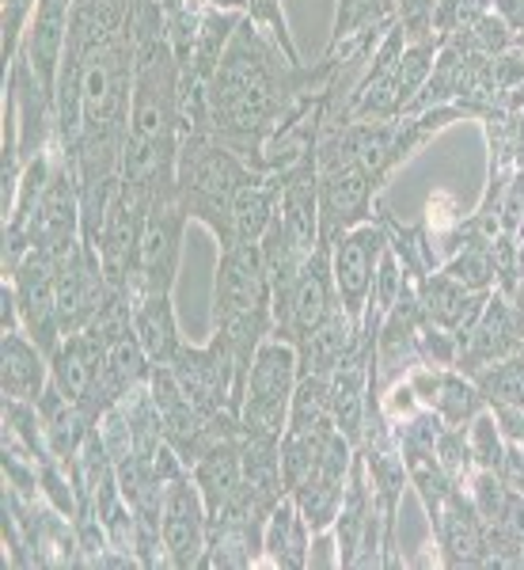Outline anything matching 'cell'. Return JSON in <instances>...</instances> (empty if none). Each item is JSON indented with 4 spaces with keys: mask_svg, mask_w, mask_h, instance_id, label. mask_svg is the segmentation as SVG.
Returning a JSON list of instances; mask_svg holds the SVG:
<instances>
[{
    "mask_svg": "<svg viewBox=\"0 0 524 570\" xmlns=\"http://www.w3.org/2000/svg\"><path fill=\"white\" fill-rule=\"evenodd\" d=\"M300 91H312V72L300 77V66H293L274 39L244 16L209 80V130H217L236 153L251 141L263 153L274 126L300 104Z\"/></svg>",
    "mask_w": 524,
    "mask_h": 570,
    "instance_id": "6da1fadb",
    "label": "cell"
},
{
    "mask_svg": "<svg viewBox=\"0 0 524 570\" xmlns=\"http://www.w3.org/2000/svg\"><path fill=\"white\" fill-rule=\"evenodd\" d=\"M251 164L233 145L214 134H182L179 160H175V190L179 206L190 220H201L217 236L220 252L236 244L233 228V198L240 183L251 176Z\"/></svg>",
    "mask_w": 524,
    "mask_h": 570,
    "instance_id": "7a4b0ae2",
    "label": "cell"
},
{
    "mask_svg": "<svg viewBox=\"0 0 524 570\" xmlns=\"http://www.w3.org/2000/svg\"><path fill=\"white\" fill-rule=\"evenodd\" d=\"M300 381V354L285 338H263L259 351L251 357V373H247V389L240 403V434L244 438H266L281 441L289 426L293 392Z\"/></svg>",
    "mask_w": 524,
    "mask_h": 570,
    "instance_id": "3957f363",
    "label": "cell"
},
{
    "mask_svg": "<svg viewBox=\"0 0 524 570\" xmlns=\"http://www.w3.org/2000/svg\"><path fill=\"white\" fill-rule=\"evenodd\" d=\"M319 168V244H335L354 225L369 220L373 198L380 190V176L365 164L338 156V160H316Z\"/></svg>",
    "mask_w": 524,
    "mask_h": 570,
    "instance_id": "277c9868",
    "label": "cell"
},
{
    "mask_svg": "<svg viewBox=\"0 0 524 570\" xmlns=\"http://www.w3.org/2000/svg\"><path fill=\"white\" fill-rule=\"evenodd\" d=\"M160 548L179 570L201 567L209 551V510L190 472H179L164 483L160 499Z\"/></svg>",
    "mask_w": 524,
    "mask_h": 570,
    "instance_id": "5b68a950",
    "label": "cell"
},
{
    "mask_svg": "<svg viewBox=\"0 0 524 570\" xmlns=\"http://www.w3.org/2000/svg\"><path fill=\"white\" fill-rule=\"evenodd\" d=\"M384 252H388V233L376 220H362L330 244V274H335L338 305L357 327H362L365 308H369L376 266H380Z\"/></svg>",
    "mask_w": 524,
    "mask_h": 570,
    "instance_id": "8992f818",
    "label": "cell"
},
{
    "mask_svg": "<svg viewBox=\"0 0 524 570\" xmlns=\"http://www.w3.org/2000/svg\"><path fill=\"white\" fill-rule=\"evenodd\" d=\"M190 217L179 206V190L160 187L149 202V217H145V244H141V297L145 293H171L179 278L182 259V233H187Z\"/></svg>",
    "mask_w": 524,
    "mask_h": 570,
    "instance_id": "52a82bcc",
    "label": "cell"
},
{
    "mask_svg": "<svg viewBox=\"0 0 524 570\" xmlns=\"http://www.w3.org/2000/svg\"><path fill=\"white\" fill-rule=\"evenodd\" d=\"M4 278L16 289V305H20V327L46 354L61 346V316H58V278H53V255L42 247H31Z\"/></svg>",
    "mask_w": 524,
    "mask_h": 570,
    "instance_id": "ba28073f",
    "label": "cell"
},
{
    "mask_svg": "<svg viewBox=\"0 0 524 570\" xmlns=\"http://www.w3.org/2000/svg\"><path fill=\"white\" fill-rule=\"evenodd\" d=\"M103 373H107V346L88 327L77 331V335H66L58 351L50 354V381L69 400H77L96 422L110 411Z\"/></svg>",
    "mask_w": 524,
    "mask_h": 570,
    "instance_id": "9c48e42d",
    "label": "cell"
},
{
    "mask_svg": "<svg viewBox=\"0 0 524 570\" xmlns=\"http://www.w3.org/2000/svg\"><path fill=\"white\" fill-rule=\"evenodd\" d=\"M0 389L4 400L39 403L50 389V354L27 331H4L0 343Z\"/></svg>",
    "mask_w": 524,
    "mask_h": 570,
    "instance_id": "30bf717a",
    "label": "cell"
},
{
    "mask_svg": "<svg viewBox=\"0 0 524 570\" xmlns=\"http://www.w3.org/2000/svg\"><path fill=\"white\" fill-rule=\"evenodd\" d=\"M190 475H195L201 499H206L209 521H214L244 487V441H240V434L217 438L214 445H209L206 453L190 464Z\"/></svg>",
    "mask_w": 524,
    "mask_h": 570,
    "instance_id": "8fae6325",
    "label": "cell"
},
{
    "mask_svg": "<svg viewBox=\"0 0 524 570\" xmlns=\"http://www.w3.org/2000/svg\"><path fill=\"white\" fill-rule=\"evenodd\" d=\"M39 415H42V430H46V445H50V453L58 456L61 464L77 461V456L85 453L88 438L96 434V430H91L96 419H91L77 400H69L53 381L39 400Z\"/></svg>",
    "mask_w": 524,
    "mask_h": 570,
    "instance_id": "7c38bea8",
    "label": "cell"
},
{
    "mask_svg": "<svg viewBox=\"0 0 524 570\" xmlns=\"http://www.w3.org/2000/svg\"><path fill=\"white\" fill-rule=\"evenodd\" d=\"M316 532L308 529L305 513L297 510L293 494L274 502V510L266 513L263 525V556L266 563L285 567V570H305L308 567V544Z\"/></svg>",
    "mask_w": 524,
    "mask_h": 570,
    "instance_id": "4fadbf2b",
    "label": "cell"
},
{
    "mask_svg": "<svg viewBox=\"0 0 524 570\" xmlns=\"http://www.w3.org/2000/svg\"><path fill=\"white\" fill-rule=\"evenodd\" d=\"M134 331H137V338H141V346L152 365H171L175 354L182 351L171 293H145V297H137Z\"/></svg>",
    "mask_w": 524,
    "mask_h": 570,
    "instance_id": "5bb4252c",
    "label": "cell"
},
{
    "mask_svg": "<svg viewBox=\"0 0 524 570\" xmlns=\"http://www.w3.org/2000/svg\"><path fill=\"white\" fill-rule=\"evenodd\" d=\"M244 16L240 12H220V8H201V23H198V42H195V61H190L187 72H179V80H195V85H206L214 80V72L225 58L233 35L240 31Z\"/></svg>",
    "mask_w": 524,
    "mask_h": 570,
    "instance_id": "9a60e30c",
    "label": "cell"
},
{
    "mask_svg": "<svg viewBox=\"0 0 524 570\" xmlns=\"http://www.w3.org/2000/svg\"><path fill=\"white\" fill-rule=\"evenodd\" d=\"M395 8H399V0H338L327 53H338L346 42H354L357 35H365V31L392 27L395 23Z\"/></svg>",
    "mask_w": 524,
    "mask_h": 570,
    "instance_id": "2e32d148",
    "label": "cell"
},
{
    "mask_svg": "<svg viewBox=\"0 0 524 570\" xmlns=\"http://www.w3.org/2000/svg\"><path fill=\"white\" fill-rule=\"evenodd\" d=\"M429 407L437 411L445 426H464V422H472L475 415H483V395L472 381H464V376L441 373Z\"/></svg>",
    "mask_w": 524,
    "mask_h": 570,
    "instance_id": "e0dca14e",
    "label": "cell"
},
{
    "mask_svg": "<svg viewBox=\"0 0 524 570\" xmlns=\"http://www.w3.org/2000/svg\"><path fill=\"white\" fill-rule=\"evenodd\" d=\"M467 445H472V461L486 468V472H505V434L498 426V419H494V411H483V415L472 419V426H467Z\"/></svg>",
    "mask_w": 524,
    "mask_h": 570,
    "instance_id": "ac0fdd59",
    "label": "cell"
},
{
    "mask_svg": "<svg viewBox=\"0 0 524 570\" xmlns=\"http://www.w3.org/2000/svg\"><path fill=\"white\" fill-rule=\"evenodd\" d=\"M34 12H39V0H4L0 4V58H4V69L20 58Z\"/></svg>",
    "mask_w": 524,
    "mask_h": 570,
    "instance_id": "d6986e66",
    "label": "cell"
},
{
    "mask_svg": "<svg viewBox=\"0 0 524 570\" xmlns=\"http://www.w3.org/2000/svg\"><path fill=\"white\" fill-rule=\"evenodd\" d=\"M437 4L441 0H399L395 23H399V31L407 35V46L437 39L434 35L437 31Z\"/></svg>",
    "mask_w": 524,
    "mask_h": 570,
    "instance_id": "ffe728a7",
    "label": "cell"
},
{
    "mask_svg": "<svg viewBox=\"0 0 524 570\" xmlns=\"http://www.w3.org/2000/svg\"><path fill=\"white\" fill-rule=\"evenodd\" d=\"M448 278H456L459 285H467V289H475V293H486V285H491L494 278V263H491V255L479 252V247H472V252H464L459 259L448 266Z\"/></svg>",
    "mask_w": 524,
    "mask_h": 570,
    "instance_id": "44dd1931",
    "label": "cell"
},
{
    "mask_svg": "<svg viewBox=\"0 0 524 570\" xmlns=\"http://www.w3.org/2000/svg\"><path fill=\"white\" fill-rule=\"evenodd\" d=\"M418 392L411 389V381H399L395 389L384 395V403H380V415H388V419H403V415H418Z\"/></svg>",
    "mask_w": 524,
    "mask_h": 570,
    "instance_id": "7402d4cb",
    "label": "cell"
},
{
    "mask_svg": "<svg viewBox=\"0 0 524 570\" xmlns=\"http://www.w3.org/2000/svg\"><path fill=\"white\" fill-rule=\"evenodd\" d=\"M494 8L502 12V23L510 31H524V0H494Z\"/></svg>",
    "mask_w": 524,
    "mask_h": 570,
    "instance_id": "603a6c76",
    "label": "cell"
},
{
    "mask_svg": "<svg viewBox=\"0 0 524 570\" xmlns=\"http://www.w3.org/2000/svg\"><path fill=\"white\" fill-rule=\"evenodd\" d=\"M206 8H220V12H240V16H247V4L251 0H201Z\"/></svg>",
    "mask_w": 524,
    "mask_h": 570,
    "instance_id": "cb8c5ba5",
    "label": "cell"
}]
</instances>
